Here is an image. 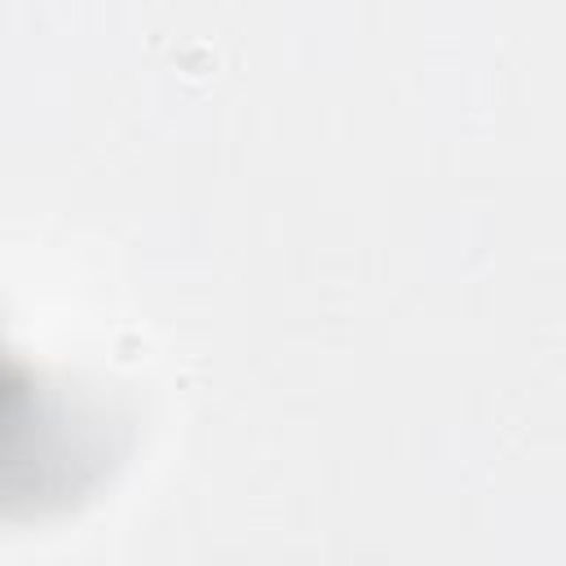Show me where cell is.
<instances>
[{
    "instance_id": "obj_1",
    "label": "cell",
    "mask_w": 566,
    "mask_h": 566,
    "mask_svg": "<svg viewBox=\"0 0 566 566\" xmlns=\"http://www.w3.org/2000/svg\"><path fill=\"white\" fill-rule=\"evenodd\" d=\"M84 460L66 429V398L0 349V509L71 491V469Z\"/></svg>"
}]
</instances>
